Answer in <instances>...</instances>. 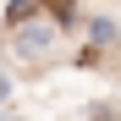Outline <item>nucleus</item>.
Instances as JSON below:
<instances>
[{
	"label": "nucleus",
	"instance_id": "obj_1",
	"mask_svg": "<svg viewBox=\"0 0 121 121\" xmlns=\"http://www.w3.org/2000/svg\"><path fill=\"white\" fill-rule=\"evenodd\" d=\"M60 55H66V33H60L55 22H44V17L6 28V66L39 72V66H55Z\"/></svg>",
	"mask_w": 121,
	"mask_h": 121
},
{
	"label": "nucleus",
	"instance_id": "obj_2",
	"mask_svg": "<svg viewBox=\"0 0 121 121\" xmlns=\"http://www.w3.org/2000/svg\"><path fill=\"white\" fill-rule=\"evenodd\" d=\"M83 44H77V66H99L105 55H116L121 50V22L110 11H83Z\"/></svg>",
	"mask_w": 121,
	"mask_h": 121
},
{
	"label": "nucleus",
	"instance_id": "obj_3",
	"mask_svg": "<svg viewBox=\"0 0 121 121\" xmlns=\"http://www.w3.org/2000/svg\"><path fill=\"white\" fill-rule=\"evenodd\" d=\"M39 17L55 22L60 33H72L77 22H83V0H39Z\"/></svg>",
	"mask_w": 121,
	"mask_h": 121
},
{
	"label": "nucleus",
	"instance_id": "obj_4",
	"mask_svg": "<svg viewBox=\"0 0 121 121\" xmlns=\"http://www.w3.org/2000/svg\"><path fill=\"white\" fill-rule=\"evenodd\" d=\"M39 17V0H6V11H0V28H17V22H33Z\"/></svg>",
	"mask_w": 121,
	"mask_h": 121
},
{
	"label": "nucleus",
	"instance_id": "obj_5",
	"mask_svg": "<svg viewBox=\"0 0 121 121\" xmlns=\"http://www.w3.org/2000/svg\"><path fill=\"white\" fill-rule=\"evenodd\" d=\"M17 110V77H11V66L0 60V116H11Z\"/></svg>",
	"mask_w": 121,
	"mask_h": 121
},
{
	"label": "nucleus",
	"instance_id": "obj_6",
	"mask_svg": "<svg viewBox=\"0 0 121 121\" xmlns=\"http://www.w3.org/2000/svg\"><path fill=\"white\" fill-rule=\"evenodd\" d=\"M83 121H121V110L110 105V99H94V105L83 110Z\"/></svg>",
	"mask_w": 121,
	"mask_h": 121
},
{
	"label": "nucleus",
	"instance_id": "obj_7",
	"mask_svg": "<svg viewBox=\"0 0 121 121\" xmlns=\"http://www.w3.org/2000/svg\"><path fill=\"white\" fill-rule=\"evenodd\" d=\"M0 121H28V116H22V110H11V116H0Z\"/></svg>",
	"mask_w": 121,
	"mask_h": 121
}]
</instances>
